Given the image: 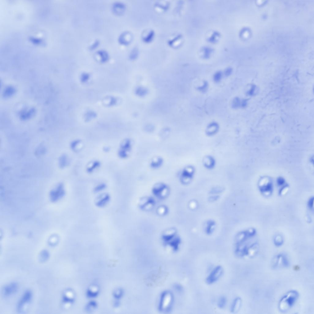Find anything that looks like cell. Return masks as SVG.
Instances as JSON below:
<instances>
[{
  "instance_id": "cell-1",
  "label": "cell",
  "mask_w": 314,
  "mask_h": 314,
  "mask_svg": "<svg viewBox=\"0 0 314 314\" xmlns=\"http://www.w3.org/2000/svg\"><path fill=\"white\" fill-rule=\"evenodd\" d=\"M299 297L298 293L295 290H291L287 292L280 299L278 307L282 312L288 311L295 304Z\"/></svg>"
},
{
  "instance_id": "cell-2",
  "label": "cell",
  "mask_w": 314,
  "mask_h": 314,
  "mask_svg": "<svg viewBox=\"0 0 314 314\" xmlns=\"http://www.w3.org/2000/svg\"><path fill=\"white\" fill-rule=\"evenodd\" d=\"M174 297L169 292H165L161 295L159 304V308L163 312H167L171 309L173 304Z\"/></svg>"
},
{
  "instance_id": "cell-3",
  "label": "cell",
  "mask_w": 314,
  "mask_h": 314,
  "mask_svg": "<svg viewBox=\"0 0 314 314\" xmlns=\"http://www.w3.org/2000/svg\"><path fill=\"white\" fill-rule=\"evenodd\" d=\"M223 273V268L219 265L216 266L210 273L206 279V282L209 284L216 282L221 277Z\"/></svg>"
},
{
  "instance_id": "cell-4",
  "label": "cell",
  "mask_w": 314,
  "mask_h": 314,
  "mask_svg": "<svg viewBox=\"0 0 314 314\" xmlns=\"http://www.w3.org/2000/svg\"><path fill=\"white\" fill-rule=\"evenodd\" d=\"M289 265L286 257L282 254H279L275 256L272 262L273 267L274 268L287 267Z\"/></svg>"
},
{
  "instance_id": "cell-5",
  "label": "cell",
  "mask_w": 314,
  "mask_h": 314,
  "mask_svg": "<svg viewBox=\"0 0 314 314\" xmlns=\"http://www.w3.org/2000/svg\"><path fill=\"white\" fill-rule=\"evenodd\" d=\"M163 239L165 242L171 246L174 249H177L179 243V240L177 236H175V234L165 235L163 236Z\"/></svg>"
},
{
  "instance_id": "cell-6",
  "label": "cell",
  "mask_w": 314,
  "mask_h": 314,
  "mask_svg": "<svg viewBox=\"0 0 314 314\" xmlns=\"http://www.w3.org/2000/svg\"><path fill=\"white\" fill-rule=\"evenodd\" d=\"M32 298L31 293L29 291H27L20 300L18 305V309L20 311L28 304Z\"/></svg>"
},
{
  "instance_id": "cell-7",
  "label": "cell",
  "mask_w": 314,
  "mask_h": 314,
  "mask_svg": "<svg viewBox=\"0 0 314 314\" xmlns=\"http://www.w3.org/2000/svg\"><path fill=\"white\" fill-rule=\"evenodd\" d=\"M18 289V286L15 283H12L6 286L3 289L2 293L6 296L12 295L16 292Z\"/></svg>"
},
{
  "instance_id": "cell-8",
  "label": "cell",
  "mask_w": 314,
  "mask_h": 314,
  "mask_svg": "<svg viewBox=\"0 0 314 314\" xmlns=\"http://www.w3.org/2000/svg\"><path fill=\"white\" fill-rule=\"evenodd\" d=\"M242 300L239 297L236 298L233 301L230 308L232 312L236 313L240 309L242 304Z\"/></svg>"
},
{
  "instance_id": "cell-9",
  "label": "cell",
  "mask_w": 314,
  "mask_h": 314,
  "mask_svg": "<svg viewBox=\"0 0 314 314\" xmlns=\"http://www.w3.org/2000/svg\"><path fill=\"white\" fill-rule=\"evenodd\" d=\"M164 186L160 185L158 186L157 187H155L154 190V194L159 198L164 197L166 195V193H167V188L161 190Z\"/></svg>"
},
{
  "instance_id": "cell-10",
  "label": "cell",
  "mask_w": 314,
  "mask_h": 314,
  "mask_svg": "<svg viewBox=\"0 0 314 314\" xmlns=\"http://www.w3.org/2000/svg\"><path fill=\"white\" fill-rule=\"evenodd\" d=\"M110 197L107 194L102 195L100 198L97 202V205L100 207L106 205L109 201Z\"/></svg>"
},
{
  "instance_id": "cell-11",
  "label": "cell",
  "mask_w": 314,
  "mask_h": 314,
  "mask_svg": "<svg viewBox=\"0 0 314 314\" xmlns=\"http://www.w3.org/2000/svg\"><path fill=\"white\" fill-rule=\"evenodd\" d=\"M227 299L224 296H222L219 299L217 305L218 307L220 308H223L226 306L227 304Z\"/></svg>"
},
{
  "instance_id": "cell-12",
  "label": "cell",
  "mask_w": 314,
  "mask_h": 314,
  "mask_svg": "<svg viewBox=\"0 0 314 314\" xmlns=\"http://www.w3.org/2000/svg\"><path fill=\"white\" fill-rule=\"evenodd\" d=\"M239 100L238 98H236L233 101V106L234 108H237L239 105Z\"/></svg>"
},
{
  "instance_id": "cell-13",
  "label": "cell",
  "mask_w": 314,
  "mask_h": 314,
  "mask_svg": "<svg viewBox=\"0 0 314 314\" xmlns=\"http://www.w3.org/2000/svg\"><path fill=\"white\" fill-rule=\"evenodd\" d=\"M221 77V73H217L215 75L214 79L215 81L218 82L220 79Z\"/></svg>"
},
{
  "instance_id": "cell-14",
  "label": "cell",
  "mask_w": 314,
  "mask_h": 314,
  "mask_svg": "<svg viewBox=\"0 0 314 314\" xmlns=\"http://www.w3.org/2000/svg\"><path fill=\"white\" fill-rule=\"evenodd\" d=\"M313 198H311L308 202V205L310 208H312L313 205Z\"/></svg>"
}]
</instances>
